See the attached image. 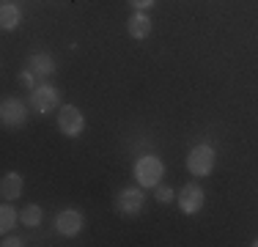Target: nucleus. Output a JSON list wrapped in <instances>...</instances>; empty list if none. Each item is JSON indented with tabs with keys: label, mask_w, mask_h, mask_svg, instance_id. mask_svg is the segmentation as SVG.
Instances as JSON below:
<instances>
[{
	"label": "nucleus",
	"mask_w": 258,
	"mask_h": 247,
	"mask_svg": "<svg viewBox=\"0 0 258 247\" xmlns=\"http://www.w3.org/2000/svg\"><path fill=\"white\" fill-rule=\"evenodd\" d=\"M165 176V165L157 154H146L135 162V178H138L140 187H157Z\"/></svg>",
	"instance_id": "obj_1"
},
{
	"label": "nucleus",
	"mask_w": 258,
	"mask_h": 247,
	"mask_svg": "<svg viewBox=\"0 0 258 247\" xmlns=\"http://www.w3.org/2000/svg\"><path fill=\"white\" fill-rule=\"evenodd\" d=\"M214 162H217V154H214V148L206 146V143L189 148V154H187V170L192 173V176H209V173L214 170Z\"/></svg>",
	"instance_id": "obj_2"
},
{
	"label": "nucleus",
	"mask_w": 258,
	"mask_h": 247,
	"mask_svg": "<svg viewBox=\"0 0 258 247\" xmlns=\"http://www.w3.org/2000/svg\"><path fill=\"white\" fill-rule=\"evenodd\" d=\"M30 104H33L36 113L47 115V113H52V110H58V104H60V91L55 88L52 83H39L33 91H30Z\"/></svg>",
	"instance_id": "obj_3"
},
{
	"label": "nucleus",
	"mask_w": 258,
	"mask_h": 247,
	"mask_svg": "<svg viewBox=\"0 0 258 247\" xmlns=\"http://www.w3.org/2000/svg\"><path fill=\"white\" fill-rule=\"evenodd\" d=\"M58 129L60 135H66V138H77V135H83L85 129V115L80 113L75 104H63L58 113Z\"/></svg>",
	"instance_id": "obj_4"
},
{
	"label": "nucleus",
	"mask_w": 258,
	"mask_h": 247,
	"mask_svg": "<svg viewBox=\"0 0 258 247\" xmlns=\"http://www.w3.org/2000/svg\"><path fill=\"white\" fill-rule=\"evenodd\" d=\"M176 201H179V209L184 214H198L201 209H204V201H206V193L201 190V184H184L181 193L176 195Z\"/></svg>",
	"instance_id": "obj_5"
},
{
	"label": "nucleus",
	"mask_w": 258,
	"mask_h": 247,
	"mask_svg": "<svg viewBox=\"0 0 258 247\" xmlns=\"http://www.w3.org/2000/svg\"><path fill=\"white\" fill-rule=\"evenodd\" d=\"M146 203V195L140 187H124L115 198V206H118L121 214H126V217H135V214H140V209H143Z\"/></svg>",
	"instance_id": "obj_6"
},
{
	"label": "nucleus",
	"mask_w": 258,
	"mask_h": 247,
	"mask_svg": "<svg viewBox=\"0 0 258 247\" xmlns=\"http://www.w3.org/2000/svg\"><path fill=\"white\" fill-rule=\"evenodd\" d=\"M83 225H85V217L77 209H63V212H58V217H55V231H58L60 236H77V233L83 231Z\"/></svg>",
	"instance_id": "obj_7"
},
{
	"label": "nucleus",
	"mask_w": 258,
	"mask_h": 247,
	"mask_svg": "<svg viewBox=\"0 0 258 247\" xmlns=\"http://www.w3.org/2000/svg\"><path fill=\"white\" fill-rule=\"evenodd\" d=\"M0 121H3L6 127H22V124L28 121L25 104H22L20 99H14V96H6L3 104H0Z\"/></svg>",
	"instance_id": "obj_8"
},
{
	"label": "nucleus",
	"mask_w": 258,
	"mask_h": 247,
	"mask_svg": "<svg viewBox=\"0 0 258 247\" xmlns=\"http://www.w3.org/2000/svg\"><path fill=\"white\" fill-rule=\"evenodd\" d=\"M126 33L132 39H149L151 36V20L146 11H135L132 17L126 20Z\"/></svg>",
	"instance_id": "obj_9"
},
{
	"label": "nucleus",
	"mask_w": 258,
	"mask_h": 247,
	"mask_svg": "<svg viewBox=\"0 0 258 247\" xmlns=\"http://www.w3.org/2000/svg\"><path fill=\"white\" fill-rule=\"evenodd\" d=\"M0 195H3V201H17V198L22 195V176L17 170H9L3 176V181H0Z\"/></svg>",
	"instance_id": "obj_10"
},
{
	"label": "nucleus",
	"mask_w": 258,
	"mask_h": 247,
	"mask_svg": "<svg viewBox=\"0 0 258 247\" xmlns=\"http://www.w3.org/2000/svg\"><path fill=\"white\" fill-rule=\"evenodd\" d=\"M28 69H33L39 77H52L55 74V60L50 52H33L28 60Z\"/></svg>",
	"instance_id": "obj_11"
},
{
	"label": "nucleus",
	"mask_w": 258,
	"mask_h": 247,
	"mask_svg": "<svg viewBox=\"0 0 258 247\" xmlns=\"http://www.w3.org/2000/svg\"><path fill=\"white\" fill-rule=\"evenodd\" d=\"M20 22H22L20 6H17V3H3V6H0V28H3V30H14V28H20Z\"/></svg>",
	"instance_id": "obj_12"
},
{
	"label": "nucleus",
	"mask_w": 258,
	"mask_h": 247,
	"mask_svg": "<svg viewBox=\"0 0 258 247\" xmlns=\"http://www.w3.org/2000/svg\"><path fill=\"white\" fill-rule=\"evenodd\" d=\"M41 217H44V212H41V206H36V203H28V206L20 212V222L28 225V228H39Z\"/></svg>",
	"instance_id": "obj_13"
},
{
	"label": "nucleus",
	"mask_w": 258,
	"mask_h": 247,
	"mask_svg": "<svg viewBox=\"0 0 258 247\" xmlns=\"http://www.w3.org/2000/svg\"><path fill=\"white\" fill-rule=\"evenodd\" d=\"M17 220H20V217H17V209L11 206V201H6V203H3V209H0V231L9 233L11 228L17 225Z\"/></svg>",
	"instance_id": "obj_14"
},
{
	"label": "nucleus",
	"mask_w": 258,
	"mask_h": 247,
	"mask_svg": "<svg viewBox=\"0 0 258 247\" xmlns=\"http://www.w3.org/2000/svg\"><path fill=\"white\" fill-rule=\"evenodd\" d=\"M154 198H157L159 203H162V206H168L170 201H176V193L168 187V184H162V181H159L157 187H154Z\"/></svg>",
	"instance_id": "obj_15"
},
{
	"label": "nucleus",
	"mask_w": 258,
	"mask_h": 247,
	"mask_svg": "<svg viewBox=\"0 0 258 247\" xmlns=\"http://www.w3.org/2000/svg\"><path fill=\"white\" fill-rule=\"evenodd\" d=\"M36 77H39V74H36L33 69H25V72L20 74V83L25 85V88H30V91H33L36 85H39V83H36Z\"/></svg>",
	"instance_id": "obj_16"
},
{
	"label": "nucleus",
	"mask_w": 258,
	"mask_h": 247,
	"mask_svg": "<svg viewBox=\"0 0 258 247\" xmlns=\"http://www.w3.org/2000/svg\"><path fill=\"white\" fill-rule=\"evenodd\" d=\"M129 3H132V9H135V11H149L151 6L157 3V0H129Z\"/></svg>",
	"instance_id": "obj_17"
},
{
	"label": "nucleus",
	"mask_w": 258,
	"mask_h": 247,
	"mask_svg": "<svg viewBox=\"0 0 258 247\" xmlns=\"http://www.w3.org/2000/svg\"><path fill=\"white\" fill-rule=\"evenodd\" d=\"M0 244H3V247H22L25 242H22L20 236H6V239H3V242H0Z\"/></svg>",
	"instance_id": "obj_18"
},
{
	"label": "nucleus",
	"mask_w": 258,
	"mask_h": 247,
	"mask_svg": "<svg viewBox=\"0 0 258 247\" xmlns=\"http://www.w3.org/2000/svg\"><path fill=\"white\" fill-rule=\"evenodd\" d=\"M253 247H258V239H255V242H253Z\"/></svg>",
	"instance_id": "obj_19"
},
{
	"label": "nucleus",
	"mask_w": 258,
	"mask_h": 247,
	"mask_svg": "<svg viewBox=\"0 0 258 247\" xmlns=\"http://www.w3.org/2000/svg\"><path fill=\"white\" fill-rule=\"evenodd\" d=\"M6 3H9V0H6Z\"/></svg>",
	"instance_id": "obj_20"
}]
</instances>
